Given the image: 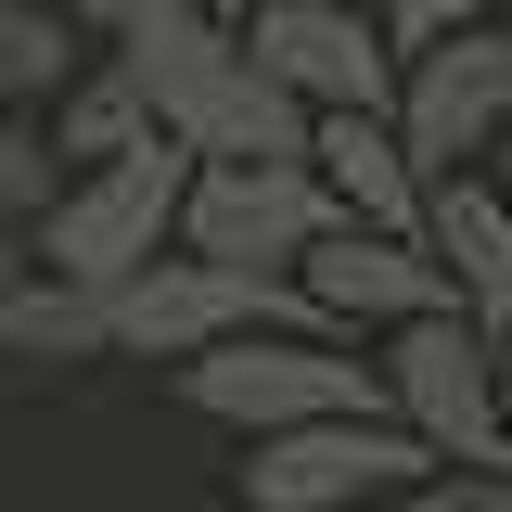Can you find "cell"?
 Wrapping results in <instances>:
<instances>
[{
	"instance_id": "cell-2",
	"label": "cell",
	"mask_w": 512,
	"mask_h": 512,
	"mask_svg": "<svg viewBox=\"0 0 512 512\" xmlns=\"http://www.w3.org/2000/svg\"><path fill=\"white\" fill-rule=\"evenodd\" d=\"M103 320H116V359H205V346H244V333H333L295 282L218 269V256H180V244L154 256V269H128L116 295H103Z\"/></svg>"
},
{
	"instance_id": "cell-23",
	"label": "cell",
	"mask_w": 512,
	"mask_h": 512,
	"mask_svg": "<svg viewBox=\"0 0 512 512\" xmlns=\"http://www.w3.org/2000/svg\"><path fill=\"white\" fill-rule=\"evenodd\" d=\"M500 13H512V0H500Z\"/></svg>"
},
{
	"instance_id": "cell-21",
	"label": "cell",
	"mask_w": 512,
	"mask_h": 512,
	"mask_svg": "<svg viewBox=\"0 0 512 512\" xmlns=\"http://www.w3.org/2000/svg\"><path fill=\"white\" fill-rule=\"evenodd\" d=\"M487 372H500V423H512V320L487 333Z\"/></svg>"
},
{
	"instance_id": "cell-6",
	"label": "cell",
	"mask_w": 512,
	"mask_h": 512,
	"mask_svg": "<svg viewBox=\"0 0 512 512\" xmlns=\"http://www.w3.org/2000/svg\"><path fill=\"white\" fill-rule=\"evenodd\" d=\"M384 128H397L410 180H461V167L512 128V26H461V39H436V52H410Z\"/></svg>"
},
{
	"instance_id": "cell-14",
	"label": "cell",
	"mask_w": 512,
	"mask_h": 512,
	"mask_svg": "<svg viewBox=\"0 0 512 512\" xmlns=\"http://www.w3.org/2000/svg\"><path fill=\"white\" fill-rule=\"evenodd\" d=\"M0 359H116V320H103V295L26 269V282L0 295Z\"/></svg>"
},
{
	"instance_id": "cell-15",
	"label": "cell",
	"mask_w": 512,
	"mask_h": 512,
	"mask_svg": "<svg viewBox=\"0 0 512 512\" xmlns=\"http://www.w3.org/2000/svg\"><path fill=\"white\" fill-rule=\"evenodd\" d=\"M77 64H90V52H77V26H64V13L0 0V103H13V116H26V103H52Z\"/></svg>"
},
{
	"instance_id": "cell-22",
	"label": "cell",
	"mask_w": 512,
	"mask_h": 512,
	"mask_svg": "<svg viewBox=\"0 0 512 512\" xmlns=\"http://www.w3.org/2000/svg\"><path fill=\"white\" fill-rule=\"evenodd\" d=\"M192 13H205V26H244V13H256V0H192Z\"/></svg>"
},
{
	"instance_id": "cell-9",
	"label": "cell",
	"mask_w": 512,
	"mask_h": 512,
	"mask_svg": "<svg viewBox=\"0 0 512 512\" xmlns=\"http://www.w3.org/2000/svg\"><path fill=\"white\" fill-rule=\"evenodd\" d=\"M295 295H308L333 333H397V320L461 308L448 269H436L423 244H397V231H320V244L295 256Z\"/></svg>"
},
{
	"instance_id": "cell-20",
	"label": "cell",
	"mask_w": 512,
	"mask_h": 512,
	"mask_svg": "<svg viewBox=\"0 0 512 512\" xmlns=\"http://www.w3.org/2000/svg\"><path fill=\"white\" fill-rule=\"evenodd\" d=\"M487 192H500V218H512V128L487 141Z\"/></svg>"
},
{
	"instance_id": "cell-8",
	"label": "cell",
	"mask_w": 512,
	"mask_h": 512,
	"mask_svg": "<svg viewBox=\"0 0 512 512\" xmlns=\"http://www.w3.org/2000/svg\"><path fill=\"white\" fill-rule=\"evenodd\" d=\"M320 231H346L333 218V192L308 167H192L180 192V256H218V269H295Z\"/></svg>"
},
{
	"instance_id": "cell-16",
	"label": "cell",
	"mask_w": 512,
	"mask_h": 512,
	"mask_svg": "<svg viewBox=\"0 0 512 512\" xmlns=\"http://www.w3.org/2000/svg\"><path fill=\"white\" fill-rule=\"evenodd\" d=\"M52 192H64V167H52V141L0 103V218H52Z\"/></svg>"
},
{
	"instance_id": "cell-5",
	"label": "cell",
	"mask_w": 512,
	"mask_h": 512,
	"mask_svg": "<svg viewBox=\"0 0 512 512\" xmlns=\"http://www.w3.org/2000/svg\"><path fill=\"white\" fill-rule=\"evenodd\" d=\"M231 39H244V64L282 103H308V116H384V103H397V52H384V26L359 0H256Z\"/></svg>"
},
{
	"instance_id": "cell-17",
	"label": "cell",
	"mask_w": 512,
	"mask_h": 512,
	"mask_svg": "<svg viewBox=\"0 0 512 512\" xmlns=\"http://www.w3.org/2000/svg\"><path fill=\"white\" fill-rule=\"evenodd\" d=\"M500 0H384V52L410 64V52H436V39H461V26H487Z\"/></svg>"
},
{
	"instance_id": "cell-7",
	"label": "cell",
	"mask_w": 512,
	"mask_h": 512,
	"mask_svg": "<svg viewBox=\"0 0 512 512\" xmlns=\"http://www.w3.org/2000/svg\"><path fill=\"white\" fill-rule=\"evenodd\" d=\"M436 474V448L384 410H346V423H295V436H256L244 500L256 512H346V500H410Z\"/></svg>"
},
{
	"instance_id": "cell-12",
	"label": "cell",
	"mask_w": 512,
	"mask_h": 512,
	"mask_svg": "<svg viewBox=\"0 0 512 512\" xmlns=\"http://www.w3.org/2000/svg\"><path fill=\"white\" fill-rule=\"evenodd\" d=\"M423 256L448 269V295H461V320L474 333H500L512 320V218H500V192L474 180H423Z\"/></svg>"
},
{
	"instance_id": "cell-18",
	"label": "cell",
	"mask_w": 512,
	"mask_h": 512,
	"mask_svg": "<svg viewBox=\"0 0 512 512\" xmlns=\"http://www.w3.org/2000/svg\"><path fill=\"white\" fill-rule=\"evenodd\" d=\"M397 512H512V474H423Z\"/></svg>"
},
{
	"instance_id": "cell-13",
	"label": "cell",
	"mask_w": 512,
	"mask_h": 512,
	"mask_svg": "<svg viewBox=\"0 0 512 512\" xmlns=\"http://www.w3.org/2000/svg\"><path fill=\"white\" fill-rule=\"evenodd\" d=\"M141 141H167V128H154V103H141L128 64H77V77L52 90V167H64V154L103 167V154H141Z\"/></svg>"
},
{
	"instance_id": "cell-10",
	"label": "cell",
	"mask_w": 512,
	"mask_h": 512,
	"mask_svg": "<svg viewBox=\"0 0 512 512\" xmlns=\"http://www.w3.org/2000/svg\"><path fill=\"white\" fill-rule=\"evenodd\" d=\"M167 141H180L192 167H308V103H282L244 64V39H231V64L167 116Z\"/></svg>"
},
{
	"instance_id": "cell-1",
	"label": "cell",
	"mask_w": 512,
	"mask_h": 512,
	"mask_svg": "<svg viewBox=\"0 0 512 512\" xmlns=\"http://www.w3.org/2000/svg\"><path fill=\"white\" fill-rule=\"evenodd\" d=\"M180 192H192V154L180 141H141V154H103V167H77L52 192V218H39V269L77 282V295H116L128 269H154V256L180 244Z\"/></svg>"
},
{
	"instance_id": "cell-3",
	"label": "cell",
	"mask_w": 512,
	"mask_h": 512,
	"mask_svg": "<svg viewBox=\"0 0 512 512\" xmlns=\"http://www.w3.org/2000/svg\"><path fill=\"white\" fill-rule=\"evenodd\" d=\"M384 423L436 448V474H512V423H500V372H487V333L461 308L436 320H397L384 333Z\"/></svg>"
},
{
	"instance_id": "cell-11",
	"label": "cell",
	"mask_w": 512,
	"mask_h": 512,
	"mask_svg": "<svg viewBox=\"0 0 512 512\" xmlns=\"http://www.w3.org/2000/svg\"><path fill=\"white\" fill-rule=\"evenodd\" d=\"M308 180L333 192L346 231H397V244H423V180H410V154H397V128H384V116H308Z\"/></svg>"
},
{
	"instance_id": "cell-19",
	"label": "cell",
	"mask_w": 512,
	"mask_h": 512,
	"mask_svg": "<svg viewBox=\"0 0 512 512\" xmlns=\"http://www.w3.org/2000/svg\"><path fill=\"white\" fill-rule=\"evenodd\" d=\"M39 13H64V26H103V39H128L141 13H167V0H39Z\"/></svg>"
},
{
	"instance_id": "cell-4",
	"label": "cell",
	"mask_w": 512,
	"mask_h": 512,
	"mask_svg": "<svg viewBox=\"0 0 512 512\" xmlns=\"http://www.w3.org/2000/svg\"><path fill=\"white\" fill-rule=\"evenodd\" d=\"M180 397L205 410V423L295 436V423L384 410V372H372V359H346L333 333H244V346H205V359H180Z\"/></svg>"
}]
</instances>
